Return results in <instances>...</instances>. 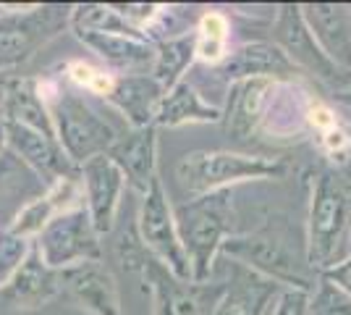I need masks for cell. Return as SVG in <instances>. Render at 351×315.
<instances>
[{
  "mask_svg": "<svg viewBox=\"0 0 351 315\" xmlns=\"http://www.w3.org/2000/svg\"><path fill=\"white\" fill-rule=\"evenodd\" d=\"M79 184H82V195L87 200L84 208L92 218L95 231L100 237L113 234L123 189H126V176L121 174V168L108 155L89 158L87 163L79 165Z\"/></svg>",
  "mask_w": 351,
  "mask_h": 315,
  "instance_id": "11",
  "label": "cell"
},
{
  "mask_svg": "<svg viewBox=\"0 0 351 315\" xmlns=\"http://www.w3.org/2000/svg\"><path fill=\"white\" fill-rule=\"evenodd\" d=\"M76 40L121 74H149L152 71L155 43L145 34L84 32V34H76Z\"/></svg>",
  "mask_w": 351,
  "mask_h": 315,
  "instance_id": "21",
  "label": "cell"
},
{
  "mask_svg": "<svg viewBox=\"0 0 351 315\" xmlns=\"http://www.w3.org/2000/svg\"><path fill=\"white\" fill-rule=\"evenodd\" d=\"M220 257H228L283 289H302L312 294L320 279L309 268L304 231H299L286 213H267L260 229L231 234L220 247Z\"/></svg>",
  "mask_w": 351,
  "mask_h": 315,
  "instance_id": "1",
  "label": "cell"
},
{
  "mask_svg": "<svg viewBox=\"0 0 351 315\" xmlns=\"http://www.w3.org/2000/svg\"><path fill=\"white\" fill-rule=\"evenodd\" d=\"M32 242L14 237L11 231H3L0 234V289L11 281L19 266L24 263V257L29 255Z\"/></svg>",
  "mask_w": 351,
  "mask_h": 315,
  "instance_id": "34",
  "label": "cell"
},
{
  "mask_svg": "<svg viewBox=\"0 0 351 315\" xmlns=\"http://www.w3.org/2000/svg\"><path fill=\"white\" fill-rule=\"evenodd\" d=\"M218 121H223V108L210 105L189 79H181L173 90L165 92L155 126L176 129L186 124H218Z\"/></svg>",
  "mask_w": 351,
  "mask_h": 315,
  "instance_id": "25",
  "label": "cell"
},
{
  "mask_svg": "<svg viewBox=\"0 0 351 315\" xmlns=\"http://www.w3.org/2000/svg\"><path fill=\"white\" fill-rule=\"evenodd\" d=\"M162 97L165 90L152 74H118L110 92L105 95V103L116 108L129 129H145L155 126Z\"/></svg>",
  "mask_w": 351,
  "mask_h": 315,
  "instance_id": "19",
  "label": "cell"
},
{
  "mask_svg": "<svg viewBox=\"0 0 351 315\" xmlns=\"http://www.w3.org/2000/svg\"><path fill=\"white\" fill-rule=\"evenodd\" d=\"M69 27L73 34L84 32H113V34H142L132 30L121 16L116 14L113 3H79L71 5V21Z\"/></svg>",
  "mask_w": 351,
  "mask_h": 315,
  "instance_id": "30",
  "label": "cell"
},
{
  "mask_svg": "<svg viewBox=\"0 0 351 315\" xmlns=\"http://www.w3.org/2000/svg\"><path fill=\"white\" fill-rule=\"evenodd\" d=\"M309 135L315 137L317 148L325 155L328 165L341 168L349 161L351 152V126L343 119H338V113L328 103H322L315 97V103L309 108Z\"/></svg>",
  "mask_w": 351,
  "mask_h": 315,
  "instance_id": "27",
  "label": "cell"
},
{
  "mask_svg": "<svg viewBox=\"0 0 351 315\" xmlns=\"http://www.w3.org/2000/svg\"><path fill=\"white\" fill-rule=\"evenodd\" d=\"M0 119L5 124H19L34 132H43L47 137H56L53 116L45 103L40 79L32 76H14L5 79L3 84V105H0ZM58 139V137H56Z\"/></svg>",
  "mask_w": 351,
  "mask_h": 315,
  "instance_id": "23",
  "label": "cell"
},
{
  "mask_svg": "<svg viewBox=\"0 0 351 315\" xmlns=\"http://www.w3.org/2000/svg\"><path fill=\"white\" fill-rule=\"evenodd\" d=\"M71 5L5 8L0 16V74L11 71L69 27Z\"/></svg>",
  "mask_w": 351,
  "mask_h": 315,
  "instance_id": "6",
  "label": "cell"
},
{
  "mask_svg": "<svg viewBox=\"0 0 351 315\" xmlns=\"http://www.w3.org/2000/svg\"><path fill=\"white\" fill-rule=\"evenodd\" d=\"M136 229H139V240L149 255L158 257L162 266H168L178 279L191 281V266L181 247V240H178L173 205L162 189L160 176H155L149 189L142 195V205L136 213Z\"/></svg>",
  "mask_w": 351,
  "mask_h": 315,
  "instance_id": "10",
  "label": "cell"
},
{
  "mask_svg": "<svg viewBox=\"0 0 351 315\" xmlns=\"http://www.w3.org/2000/svg\"><path fill=\"white\" fill-rule=\"evenodd\" d=\"M116 257L121 263V268L126 273H134V276H142L145 273V266L149 260V253L147 247L139 240V229H136V221L132 226H126L116 240Z\"/></svg>",
  "mask_w": 351,
  "mask_h": 315,
  "instance_id": "32",
  "label": "cell"
},
{
  "mask_svg": "<svg viewBox=\"0 0 351 315\" xmlns=\"http://www.w3.org/2000/svg\"><path fill=\"white\" fill-rule=\"evenodd\" d=\"M40 90L56 126V137L73 165L87 163L113 148L121 132L103 113L73 87H60L53 82H40Z\"/></svg>",
  "mask_w": 351,
  "mask_h": 315,
  "instance_id": "4",
  "label": "cell"
},
{
  "mask_svg": "<svg viewBox=\"0 0 351 315\" xmlns=\"http://www.w3.org/2000/svg\"><path fill=\"white\" fill-rule=\"evenodd\" d=\"M267 315H309V292L283 289Z\"/></svg>",
  "mask_w": 351,
  "mask_h": 315,
  "instance_id": "35",
  "label": "cell"
},
{
  "mask_svg": "<svg viewBox=\"0 0 351 315\" xmlns=\"http://www.w3.org/2000/svg\"><path fill=\"white\" fill-rule=\"evenodd\" d=\"M105 155L121 168L126 184L145 195L152 179L158 176V126L121 132Z\"/></svg>",
  "mask_w": 351,
  "mask_h": 315,
  "instance_id": "17",
  "label": "cell"
},
{
  "mask_svg": "<svg viewBox=\"0 0 351 315\" xmlns=\"http://www.w3.org/2000/svg\"><path fill=\"white\" fill-rule=\"evenodd\" d=\"M273 87H276V79H249V82L231 84L228 105L223 108V124L234 142H244L257 135Z\"/></svg>",
  "mask_w": 351,
  "mask_h": 315,
  "instance_id": "22",
  "label": "cell"
},
{
  "mask_svg": "<svg viewBox=\"0 0 351 315\" xmlns=\"http://www.w3.org/2000/svg\"><path fill=\"white\" fill-rule=\"evenodd\" d=\"M63 292L60 270H53L45 263L37 247L32 244L29 255L19 266L11 281L0 289V300L14 305L19 310H37L53 302Z\"/></svg>",
  "mask_w": 351,
  "mask_h": 315,
  "instance_id": "18",
  "label": "cell"
},
{
  "mask_svg": "<svg viewBox=\"0 0 351 315\" xmlns=\"http://www.w3.org/2000/svg\"><path fill=\"white\" fill-rule=\"evenodd\" d=\"M79 197H84L82 195L79 179L58 181V184L47 187L40 197H34L29 205H24V208L19 210V215L11 221V226H8L5 231H11L14 237H21V240H27V242L37 240L40 231H43L45 226L50 224L56 215L76 208L73 202H76Z\"/></svg>",
  "mask_w": 351,
  "mask_h": 315,
  "instance_id": "24",
  "label": "cell"
},
{
  "mask_svg": "<svg viewBox=\"0 0 351 315\" xmlns=\"http://www.w3.org/2000/svg\"><path fill=\"white\" fill-rule=\"evenodd\" d=\"M197 60V34L184 32L173 37H162L155 43V63L149 74L158 79L162 90H173L176 84L184 79L189 66Z\"/></svg>",
  "mask_w": 351,
  "mask_h": 315,
  "instance_id": "28",
  "label": "cell"
},
{
  "mask_svg": "<svg viewBox=\"0 0 351 315\" xmlns=\"http://www.w3.org/2000/svg\"><path fill=\"white\" fill-rule=\"evenodd\" d=\"M270 43H276L286 53V58L299 69V74L315 76L322 84L336 87V92L351 84L349 71L338 69L336 63L322 53V47L317 45L315 34L309 32L307 21L302 16L299 3L276 5L273 24H270Z\"/></svg>",
  "mask_w": 351,
  "mask_h": 315,
  "instance_id": "7",
  "label": "cell"
},
{
  "mask_svg": "<svg viewBox=\"0 0 351 315\" xmlns=\"http://www.w3.org/2000/svg\"><path fill=\"white\" fill-rule=\"evenodd\" d=\"M66 79L71 82L73 90L89 92V95H97V97L105 100V95L110 92L116 76H110L103 69H95L84 60H69L66 63Z\"/></svg>",
  "mask_w": 351,
  "mask_h": 315,
  "instance_id": "31",
  "label": "cell"
},
{
  "mask_svg": "<svg viewBox=\"0 0 351 315\" xmlns=\"http://www.w3.org/2000/svg\"><path fill=\"white\" fill-rule=\"evenodd\" d=\"M320 279H325V281H330L333 286H338L346 297H351V255L343 260V263H338V266H333L330 270H325V273H320Z\"/></svg>",
  "mask_w": 351,
  "mask_h": 315,
  "instance_id": "36",
  "label": "cell"
},
{
  "mask_svg": "<svg viewBox=\"0 0 351 315\" xmlns=\"http://www.w3.org/2000/svg\"><path fill=\"white\" fill-rule=\"evenodd\" d=\"M8 132V150L14 152L21 163L29 168L45 187H53L58 181L79 179V165L69 161L56 137L34 132L19 124H5Z\"/></svg>",
  "mask_w": 351,
  "mask_h": 315,
  "instance_id": "13",
  "label": "cell"
},
{
  "mask_svg": "<svg viewBox=\"0 0 351 315\" xmlns=\"http://www.w3.org/2000/svg\"><path fill=\"white\" fill-rule=\"evenodd\" d=\"M307 184V260L320 276L351 255V179L325 163L309 171Z\"/></svg>",
  "mask_w": 351,
  "mask_h": 315,
  "instance_id": "2",
  "label": "cell"
},
{
  "mask_svg": "<svg viewBox=\"0 0 351 315\" xmlns=\"http://www.w3.org/2000/svg\"><path fill=\"white\" fill-rule=\"evenodd\" d=\"M8 150V132H5V121L0 119V155Z\"/></svg>",
  "mask_w": 351,
  "mask_h": 315,
  "instance_id": "38",
  "label": "cell"
},
{
  "mask_svg": "<svg viewBox=\"0 0 351 315\" xmlns=\"http://www.w3.org/2000/svg\"><path fill=\"white\" fill-rule=\"evenodd\" d=\"M336 100H338V103H343L346 108H351V84L336 92Z\"/></svg>",
  "mask_w": 351,
  "mask_h": 315,
  "instance_id": "37",
  "label": "cell"
},
{
  "mask_svg": "<svg viewBox=\"0 0 351 315\" xmlns=\"http://www.w3.org/2000/svg\"><path fill=\"white\" fill-rule=\"evenodd\" d=\"M215 270L223 273L226 294L213 315H267L276 297L283 292V286H278L276 281L263 279L260 273L244 268L228 257H218Z\"/></svg>",
  "mask_w": 351,
  "mask_h": 315,
  "instance_id": "14",
  "label": "cell"
},
{
  "mask_svg": "<svg viewBox=\"0 0 351 315\" xmlns=\"http://www.w3.org/2000/svg\"><path fill=\"white\" fill-rule=\"evenodd\" d=\"M302 16L322 53L338 69L351 74V5L343 3H304Z\"/></svg>",
  "mask_w": 351,
  "mask_h": 315,
  "instance_id": "20",
  "label": "cell"
},
{
  "mask_svg": "<svg viewBox=\"0 0 351 315\" xmlns=\"http://www.w3.org/2000/svg\"><path fill=\"white\" fill-rule=\"evenodd\" d=\"M176 231L191 266V281H210L223 242L234 234L231 189L189 197L173 208Z\"/></svg>",
  "mask_w": 351,
  "mask_h": 315,
  "instance_id": "3",
  "label": "cell"
},
{
  "mask_svg": "<svg viewBox=\"0 0 351 315\" xmlns=\"http://www.w3.org/2000/svg\"><path fill=\"white\" fill-rule=\"evenodd\" d=\"M309 315H351V297L330 281L317 279L309 294Z\"/></svg>",
  "mask_w": 351,
  "mask_h": 315,
  "instance_id": "33",
  "label": "cell"
},
{
  "mask_svg": "<svg viewBox=\"0 0 351 315\" xmlns=\"http://www.w3.org/2000/svg\"><path fill=\"white\" fill-rule=\"evenodd\" d=\"M63 292L89 315H123L121 289L113 270L103 260L79 263L73 268L60 270Z\"/></svg>",
  "mask_w": 351,
  "mask_h": 315,
  "instance_id": "15",
  "label": "cell"
},
{
  "mask_svg": "<svg viewBox=\"0 0 351 315\" xmlns=\"http://www.w3.org/2000/svg\"><path fill=\"white\" fill-rule=\"evenodd\" d=\"M100 240L103 237L95 231L87 208L76 205V208L56 215L45 226L40 237L34 240V247L53 270H66L79 263L103 260Z\"/></svg>",
  "mask_w": 351,
  "mask_h": 315,
  "instance_id": "8",
  "label": "cell"
},
{
  "mask_svg": "<svg viewBox=\"0 0 351 315\" xmlns=\"http://www.w3.org/2000/svg\"><path fill=\"white\" fill-rule=\"evenodd\" d=\"M47 189L11 150L0 155V229H8L19 210Z\"/></svg>",
  "mask_w": 351,
  "mask_h": 315,
  "instance_id": "26",
  "label": "cell"
},
{
  "mask_svg": "<svg viewBox=\"0 0 351 315\" xmlns=\"http://www.w3.org/2000/svg\"><path fill=\"white\" fill-rule=\"evenodd\" d=\"M197 60L207 63L210 69L218 66L228 53V37H231V21L220 11H205L197 21Z\"/></svg>",
  "mask_w": 351,
  "mask_h": 315,
  "instance_id": "29",
  "label": "cell"
},
{
  "mask_svg": "<svg viewBox=\"0 0 351 315\" xmlns=\"http://www.w3.org/2000/svg\"><path fill=\"white\" fill-rule=\"evenodd\" d=\"M3 231H5V229H0V234H3Z\"/></svg>",
  "mask_w": 351,
  "mask_h": 315,
  "instance_id": "40",
  "label": "cell"
},
{
  "mask_svg": "<svg viewBox=\"0 0 351 315\" xmlns=\"http://www.w3.org/2000/svg\"><path fill=\"white\" fill-rule=\"evenodd\" d=\"M3 84H5V82H0V105H3Z\"/></svg>",
  "mask_w": 351,
  "mask_h": 315,
  "instance_id": "39",
  "label": "cell"
},
{
  "mask_svg": "<svg viewBox=\"0 0 351 315\" xmlns=\"http://www.w3.org/2000/svg\"><path fill=\"white\" fill-rule=\"evenodd\" d=\"M213 74L220 82L239 84L249 79H291L299 74V69L286 58V53L270 40H254V43H241V45L228 47L226 58L218 66H213Z\"/></svg>",
  "mask_w": 351,
  "mask_h": 315,
  "instance_id": "12",
  "label": "cell"
},
{
  "mask_svg": "<svg viewBox=\"0 0 351 315\" xmlns=\"http://www.w3.org/2000/svg\"><path fill=\"white\" fill-rule=\"evenodd\" d=\"M312 103L315 97L299 82L293 79L276 82L257 135L273 137V139H299L309 135L307 119Z\"/></svg>",
  "mask_w": 351,
  "mask_h": 315,
  "instance_id": "16",
  "label": "cell"
},
{
  "mask_svg": "<svg viewBox=\"0 0 351 315\" xmlns=\"http://www.w3.org/2000/svg\"><path fill=\"white\" fill-rule=\"evenodd\" d=\"M286 174H289V163L283 158L234 150L186 152L176 165V181L181 192L189 197L231 189L234 184H244V181L283 179Z\"/></svg>",
  "mask_w": 351,
  "mask_h": 315,
  "instance_id": "5",
  "label": "cell"
},
{
  "mask_svg": "<svg viewBox=\"0 0 351 315\" xmlns=\"http://www.w3.org/2000/svg\"><path fill=\"white\" fill-rule=\"evenodd\" d=\"M142 281L155 300V315H213L226 294L223 279L184 281L152 255L147 260Z\"/></svg>",
  "mask_w": 351,
  "mask_h": 315,
  "instance_id": "9",
  "label": "cell"
}]
</instances>
